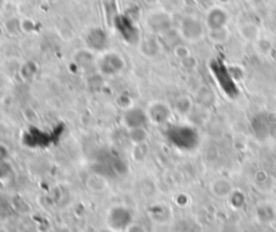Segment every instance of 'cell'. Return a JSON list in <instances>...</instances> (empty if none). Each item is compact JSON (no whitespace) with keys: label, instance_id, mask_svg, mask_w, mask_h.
<instances>
[{"label":"cell","instance_id":"1","mask_svg":"<svg viewBox=\"0 0 276 232\" xmlns=\"http://www.w3.org/2000/svg\"><path fill=\"white\" fill-rule=\"evenodd\" d=\"M126 69L124 57L116 50H105L97 56V73L101 77L112 79L122 75Z\"/></svg>","mask_w":276,"mask_h":232},{"label":"cell","instance_id":"2","mask_svg":"<svg viewBox=\"0 0 276 232\" xmlns=\"http://www.w3.org/2000/svg\"><path fill=\"white\" fill-rule=\"evenodd\" d=\"M178 34L181 39L189 43H197L206 37L207 28L205 22L196 15H183L179 20Z\"/></svg>","mask_w":276,"mask_h":232},{"label":"cell","instance_id":"3","mask_svg":"<svg viewBox=\"0 0 276 232\" xmlns=\"http://www.w3.org/2000/svg\"><path fill=\"white\" fill-rule=\"evenodd\" d=\"M145 28L148 30V34L154 35H164L171 31L173 28V16L166 9L154 8L147 12L144 18Z\"/></svg>","mask_w":276,"mask_h":232},{"label":"cell","instance_id":"4","mask_svg":"<svg viewBox=\"0 0 276 232\" xmlns=\"http://www.w3.org/2000/svg\"><path fill=\"white\" fill-rule=\"evenodd\" d=\"M145 111H147L150 123L155 125L167 124L174 115L173 107L163 100H154V102L148 103Z\"/></svg>","mask_w":276,"mask_h":232},{"label":"cell","instance_id":"5","mask_svg":"<svg viewBox=\"0 0 276 232\" xmlns=\"http://www.w3.org/2000/svg\"><path fill=\"white\" fill-rule=\"evenodd\" d=\"M122 124L126 130H132V128H140V127L148 128L151 123L145 108L132 106L127 110H123Z\"/></svg>","mask_w":276,"mask_h":232},{"label":"cell","instance_id":"6","mask_svg":"<svg viewBox=\"0 0 276 232\" xmlns=\"http://www.w3.org/2000/svg\"><path fill=\"white\" fill-rule=\"evenodd\" d=\"M73 61L75 66L86 76H93L97 73V53H94L88 47L75 51Z\"/></svg>","mask_w":276,"mask_h":232},{"label":"cell","instance_id":"7","mask_svg":"<svg viewBox=\"0 0 276 232\" xmlns=\"http://www.w3.org/2000/svg\"><path fill=\"white\" fill-rule=\"evenodd\" d=\"M138 49L141 57L145 60H156L162 54V42L159 41L158 35L148 34L145 37L140 38L138 42Z\"/></svg>","mask_w":276,"mask_h":232},{"label":"cell","instance_id":"8","mask_svg":"<svg viewBox=\"0 0 276 232\" xmlns=\"http://www.w3.org/2000/svg\"><path fill=\"white\" fill-rule=\"evenodd\" d=\"M108 34L105 33V30L101 27H90L86 30L85 34V42L86 46L94 53H103V51L108 50Z\"/></svg>","mask_w":276,"mask_h":232},{"label":"cell","instance_id":"9","mask_svg":"<svg viewBox=\"0 0 276 232\" xmlns=\"http://www.w3.org/2000/svg\"><path fill=\"white\" fill-rule=\"evenodd\" d=\"M204 22L206 24L207 31L209 30H217V28L228 27L229 23V14L228 11L221 5H213L206 11Z\"/></svg>","mask_w":276,"mask_h":232},{"label":"cell","instance_id":"10","mask_svg":"<svg viewBox=\"0 0 276 232\" xmlns=\"http://www.w3.org/2000/svg\"><path fill=\"white\" fill-rule=\"evenodd\" d=\"M126 220H132L128 209L123 208V207H116V208L111 209L108 222H109V227L112 230L126 231V228L130 226V222H126Z\"/></svg>","mask_w":276,"mask_h":232},{"label":"cell","instance_id":"11","mask_svg":"<svg viewBox=\"0 0 276 232\" xmlns=\"http://www.w3.org/2000/svg\"><path fill=\"white\" fill-rule=\"evenodd\" d=\"M209 189H210V193L214 197L224 200L229 199V196L233 193L234 186L229 178H226V177H217V178H214L210 182Z\"/></svg>","mask_w":276,"mask_h":232},{"label":"cell","instance_id":"12","mask_svg":"<svg viewBox=\"0 0 276 232\" xmlns=\"http://www.w3.org/2000/svg\"><path fill=\"white\" fill-rule=\"evenodd\" d=\"M193 98H194L197 107L202 108V110H209V108L214 107L215 95L207 85H200L194 91Z\"/></svg>","mask_w":276,"mask_h":232},{"label":"cell","instance_id":"13","mask_svg":"<svg viewBox=\"0 0 276 232\" xmlns=\"http://www.w3.org/2000/svg\"><path fill=\"white\" fill-rule=\"evenodd\" d=\"M175 114L179 116H190L194 112V108L197 107L196 102L193 96L189 95H179L178 98L174 100V104L171 106Z\"/></svg>","mask_w":276,"mask_h":232},{"label":"cell","instance_id":"14","mask_svg":"<svg viewBox=\"0 0 276 232\" xmlns=\"http://www.w3.org/2000/svg\"><path fill=\"white\" fill-rule=\"evenodd\" d=\"M85 185H86V189L90 191L92 193H96V195H101V193H105L109 188V182L104 176L98 174V173H92L89 176L86 177L85 180Z\"/></svg>","mask_w":276,"mask_h":232},{"label":"cell","instance_id":"15","mask_svg":"<svg viewBox=\"0 0 276 232\" xmlns=\"http://www.w3.org/2000/svg\"><path fill=\"white\" fill-rule=\"evenodd\" d=\"M239 34L244 41L251 42V43H255L259 38L262 37L260 27L255 22H243L239 26Z\"/></svg>","mask_w":276,"mask_h":232},{"label":"cell","instance_id":"16","mask_svg":"<svg viewBox=\"0 0 276 232\" xmlns=\"http://www.w3.org/2000/svg\"><path fill=\"white\" fill-rule=\"evenodd\" d=\"M127 138L134 146H140V144L147 143V140L150 139V132H148V128H144V127L132 128V130H127Z\"/></svg>","mask_w":276,"mask_h":232},{"label":"cell","instance_id":"17","mask_svg":"<svg viewBox=\"0 0 276 232\" xmlns=\"http://www.w3.org/2000/svg\"><path fill=\"white\" fill-rule=\"evenodd\" d=\"M150 216L152 218L155 223H167L170 219H171V211L166 205H156V207L151 209Z\"/></svg>","mask_w":276,"mask_h":232},{"label":"cell","instance_id":"18","mask_svg":"<svg viewBox=\"0 0 276 232\" xmlns=\"http://www.w3.org/2000/svg\"><path fill=\"white\" fill-rule=\"evenodd\" d=\"M206 37L209 38L214 45H224L226 42L229 41L230 38V31L228 30V27L224 28H217V30H209Z\"/></svg>","mask_w":276,"mask_h":232},{"label":"cell","instance_id":"19","mask_svg":"<svg viewBox=\"0 0 276 232\" xmlns=\"http://www.w3.org/2000/svg\"><path fill=\"white\" fill-rule=\"evenodd\" d=\"M173 54H174V57L179 61V62H182V61H185L186 58H189V57L193 56L192 50H190L189 46L185 45V43H177L173 49Z\"/></svg>","mask_w":276,"mask_h":232},{"label":"cell","instance_id":"20","mask_svg":"<svg viewBox=\"0 0 276 232\" xmlns=\"http://www.w3.org/2000/svg\"><path fill=\"white\" fill-rule=\"evenodd\" d=\"M255 47H256V51L260 56H268V54H271L272 51V42L267 38L260 37L258 41L255 42Z\"/></svg>","mask_w":276,"mask_h":232},{"label":"cell","instance_id":"21","mask_svg":"<svg viewBox=\"0 0 276 232\" xmlns=\"http://www.w3.org/2000/svg\"><path fill=\"white\" fill-rule=\"evenodd\" d=\"M5 30L7 33L11 34V35H16L19 34V31H22V27H20V20L18 19H8L7 23H5Z\"/></svg>","mask_w":276,"mask_h":232},{"label":"cell","instance_id":"22","mask_svg":"<svg viewBox=\"0 0 276 232\" xmlns=\"http://www.w3.org/2000/svg\"><path fill=\"white\" fill-rule=\"evenodd\" d=\"M229 200H230V203H232V205H233V208H236V209L241 208V207L244 205V203H245L243 193H241L240 191H236V189H234L233 193L229 196Z\"/></svg>","mask_w":276,"mask_h":232},{"label":"cell","instance_id":"23","mask_svg":"<svg viewBox=\"0 0 276 232\" xmlns=\"http://www.w3.org/2000/svg\"><path fill=\"white\" fill-rule=\"evenodd\" d=\"M116 103L119 104V107L122 108V110H127V108H130L134 106V102H132L131 96H130L128 93H122V95H119L116 99Z\"/></svg>","mask_w":276,"mask_h":232},{"label":"cell","instance_id":"24","mask_svg":"<svg viewBox=\"0 0 276 232\" xmlns=\"http://www.w3.org/2000/svg\"><path fill=\"white\" fill-rule=\"evenodd\" d=\"M22 68L27 69V72H26V70H20V72H19L20 75L23 76L24 79H31V77H34V75L37 73V66H35L34 62H26V64L22 65Z\"/></svg>","mask_w":276,"mask_h":232},{"label":"cell","instance_id":"25","mask_svg":"<svg viewBox=\"0 0 276 232\" xmlns=\"http://www.w3.org/2000/svg\"><path fill=\"white\" fill-rule=\"evenodd\" d=\"M23 115L24 119H26L28 123H31V124H35V123H38V120H39V116H38L37 111L31 107L26 108L23 111Z\"/></svg>","mask_w":276,"mask_h":232},{"label":"cell","instance_id":"26","mask_svg":"<svg viewBox=\"0 0 276 232\" xmlns=\"http://www.w3.org/2000/svg\"><path fill=\"white\" fill-rule=\"evenodd\" d=\"M197 65H198V61H197V58L194 56L189 57V58H186V60L181 62V66L186 70H194L197 68Z\"/></svg>","mask_w":276,"mask_h":232},{"label":"cell","instance_id":"27","mask_svg":"<svg viewBox=\"0 0 276 232\" xmlns=\"http://www.w3.org/2000/svg\"><path fill=\"white\" fill-rule=\"evenodd\" d=\"M124 232H148V230L145 228V226H143L141 223H136V222H131L130 226L126 228Z\"/></svg>","mask_w":276,"mask_h":232},{"label":"cell","instance_id":"28","mask_svg":"<svg viewBox=\"0 0 276 232\" xmlns=\"http://www.w3.org/2000/svg\"><path fill=\"white\" fill-rule=\"evenodd\" d=\"M145 3H148L150 5L158 4V0H145Z\"/></svg>","mask_w":276,"mask_h":232},{"label":"cell","instance_id":"29","mask_svg":"<svg viewBox=\"0 0 276 232\" xmlns=\"http://www.w3.org/2000/svg\"><path fill=\"white\" fill-rule=\"evenodd\" d=\"M57 232H69V231H68L66 228H60V230H58V231H57Z\"/></svg>","mask_w":276,"mask_h":232},{"label":"cell","instance_id":"30","mask_svg":"<svg viewBox=\"0 0 276 232\" xmlns=\"http://www.w3.org/2000/svg\"><path fill=\"white\" fill-rule=\"evenodd\" d=\"M43 1H46V3H54L57 0H43Z\"/></svg>","mask_w":276,"mask_h":232},{"label":"cell","instance_id":"31","mask_svg":"<svg viewBox=\"0 0 276 232\" xmlns=\"http://www.w3.org/2000/svg\"><path fill=\"white\" fill-rule=\"evenodd\" d=\"M1 7H3V0H0V9H1Z\"/></svg>","mask_w":276,"mask_h":232}]
</instances>
